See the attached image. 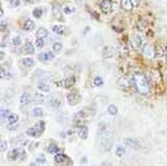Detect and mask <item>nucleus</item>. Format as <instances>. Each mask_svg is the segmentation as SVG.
Listing matches in <instances>:
<instances>
[{
	"instance_id": "41",
	"label": "nucleus",
	"mask_w": 167,
	"mask_h": 166,
	"mask_svg": "<svg viewBox=\"0 0 167 166\" xmlns=\"http://www.w3.org/2000/svg\"><path fill=\"white\" fill-rule=\"evenodd\" d=\"M54 58H55V54L52 53V51H47L46 53V59H47V61L52 60Z\"/></svg>"
},
{
	"instance_id": "1",
	"label": "nucleus",
	"mask_w": 167,
	"mask_h": 166,
	"mask_svg": "<svg viewBox=\"0 0 167 166\" xmlns=\"http://www.w3.org/2000/svg\"><path fill=\"white\" fill-rule=\"evenodd\" d=\"M98 144L104 152H108L112 146V132L109 129L101 130L98 134Z\"/></svg>"
},
{
	"instance_id": "26",
	"label": "nucleus",
	"mask_w": 167,
	"mask_h": 166,
	"mask_svg": "<svg viewBox=\"0 0 167 166\" xmlns=\"http://www.w3.org/2000/svg\"><path fill=\"white\" fill-rule=\"evenodd\" d=\"M63 82H65V86L66 88H71V86H73L74 85V83H75V78L74 77H69V78L68 79H66L65 81H63Z\"/></svg>"
},
{
	"instance_id": "4",
	"label": "nucleus",
	"mask_w": 167,
	"mask_h": 166,
	"mask_svg": "<svg viewBox=\"0 0 167 166\" xmlns=\"http://www.w3.org/2000/svg\"><path fill=\"white\" fill-rule=\"evenodd\" d=\"M81 101V95L78 93L77 91L74 92H70L69 94L67 95V102L69 105L71 106H75L77 104H79Z\"/></svg>"
},
{
	"instance_id": "47",
	"label": "nucleus",
	"mask_w": 167,
	"mask_h": 166,
	"mask_svg": "<svg viewBox=\"0 0 167 166\" xmlns=\"http://www.w3.org/2000/svg\"><path fill=\"white\" fill-rule=\"evenodd\" d=\"M89 30H90V28H89V26H86V28H85V30H84V34H85V33L89 32Z\"/></svg>"
},
{
	"instance_id": "34",
	"label": "nucleus",
	"mask_w": 167,
	"mask_h": 166,
	"mask_svg": "<svg viewBox=\"0 0 167 166\" xmlns=\"http://www.w3.org/2000/svg\"><path fill=\"white\" fill-rule=\"evenodd\" d=\"M35 162H37L38 164H45L46 163V156L44 154H40V155L36 156Z\"/></svg>"
},
{
	"instance_id": "9",
	"label": "nucleus",
	"mask_w": 167,
	"mask_h": 166,
	"mask_svg": "<svg viewBox=\"0 0 167 166\" xmlns=\"http://www.w3.org/2000/svg\"><path fill=\"white\" fill-rule=\"evenodd\" d=\"M60 105H61V103H60V101L58 98H51V100H49L47 102V106L48 108H49V111H57L60 107Z\"/></svg>"
},
{
	"instance_id": "23",
	"label": "nucleus",
	"mask_w": 167,
	"mask_h": 166,
	"mask_svg": "<svg viewBox=\"0 0 167 166\" xmlns=\"http://www.w3.org/2000/svg\"><path fill=\"white\" fill-rule=\"evenodd\" d=\"M22 62L26 68H33L35 66V61L33 60L32 58H24L22 60Z\"/></svg>"
},
{
	"instance_id": "21",
	"label": "nucleus",
	"mask_w": 167,
	"mask_h": 166,
	"mask_svg": "<svg viewBox=\"0 0 167 166\" xmlns=\"http://www.w3.org/2000/svg\"><path fill=\"white\" fill-rule=\"evenodd\" d=\"M24 51H25V53L28 54V55H33L34 51H35V48H34V46H33V44L31 43V42H28V43L25 44Z\"/></svg>"
},
{
	"instance_id": "39",
	"label": "nucleus",
	"mask_w": 167,
	"mask_h": 166,
	"mask_svg": "<svg viewBox=\"0 0 167 166\" xmlns=\"http://www.w3.org/2000/svg\"><path fill=\"white\" fill-rule=\"evenodd\" d=\"M7 148H8L7 141H6V140H1V148H0L1 152H6V151H7Z\"/></svg>"
},
{
	"instance_id": "15",
	"label": "nucleus",
	"mask_w": 167,
	"mask_h": 166,
	"mask_svg": "<svg viewBox=\"0 0 167 166\" xmlns=\"http://www.w3.org/2000/svg\"><path fill=\"white\" fill-rule=\"evenodd\" d=\"M32 102V95H31L30 93H23L22 95H21L20 97V103L21 104H24V105H26V104L31 103Z\"/></svg>"
},
{
	"instance_id": "24",
	"label": "nucleus",
	"mask_w": 167,
	"mask_h": 166,
	"mask_svg": "<svg viewBox=\"0 0 167 166\" xmlns=\"http://www.w3.org/2000/svg\"><path fill=\"white\" fill-rule=\"evenodd\" d=\"M107 113L110 116H116L118 114V107L116 105H114V104H110L107 108Z\"/></svg>"
},
{
	"instance_id": "6",
	"label": "nucleus",
	"mask_w": 167,
	"mask_h": 166,
	"mask_svg": "<svg viewBox=\"0 0 167 166\" xmlns=\"http://www.w3.org/2000/svg\"><path fill=\"white\" fill-rule=\"evenodd\" d=\"M123 142H125L126 145L129 146V148H131V149H133V150H138V149H140V142L135 138H125Z\"/></svg>"
},
{
	"instance_id": "50",
	"label": "nucleus",
	"mask_w": 167,
	"mask_h": 166,
	"mask_svg": "<svg viewBox=\"0 0 167 166\" xmlns=\"http://www.w3.org/2000/svg\"><path fill=\"white\" fill-rule=\"evenodd\" d=\"M36 1H40V0H36Z\"/></svg>"
},
{
	"instance_id": "16",
	"label": "nucleus",
	"mask_w": 167,
	"mask_h": 166,
	"mask_svg": "<svg viewBox=\"0 0 167 166\" xmlns=\"http://www.w3.org/2000/svg\"><path fill=\"white\" fill-rule=\"evenodd\" d=\"M48 36V31L45 28H40L36 31V37L37 38H45Z\"/></svg>"
},
{
	"instance_id": "22",
	"label": "nucleus",
	"mask_w": 167,
	"mask_h": 166,
	"mask_svg": "<svg viewBox=\"0 0 167 166\" xmlns=\"http://www.w3.org/2000/svg\"><path fill=\"white\" fill-rule=\"evenodd\" d=\"M33 100H34V103L35 104H42L44 102V96H43L42 93L40 92H36L33 96Z\"/></svg>"
},
{
	"instance_id": "14",
	"label": "nucleus",
	"mask_w": 167,
	"mask_h": 166,
	"mask_svg": "<svg viewBox=\"0 0 167 166\" xmlns=\"http://www.w3.org/2000/svg\"><path fill=\"white\" fill-rule=\"evenodd\" d=\"M120 6H121V8L125 11H131L133 8V5H132V2H131V0H121Z\"/></svg>"
},
{
	"instance_id": "43",
	"label": "nucleus",
	"mask_w": 167,
	"mask_h": 166,
	"mask_svg": "<svg viewBox=\"0 0 167 166\" xmlns=\"http://www.w3.org/2000/svg\"><path fill=\"white\" fill-rule=\"evenodd\" d=\"M7 28V25H6V21H1V31L2 32H5V30Z\"/></svg>"
},
{
	"instance_id": "8",
	"label": "nucleus",
	"mask_w": 167,
	"mask_h": 166,
	"mask_svg": "<svg viewBox=\"0 0 167 166\" xmlns=\"http://www.w3.org/2000/svg\"><path fill=\"white\" fill-rule=\"evenodd\" d=\"M68 161H70V159L66 155V154L58 153L55 155V163L56 164H59V165H66Z\"/></svg>"
},
{
	"instance_id": "36",
	"label": "nucleus",
	"mask_w": 167,
	"mask_h": 166,
	"mask_svg": "<svg viewBox=\"0 0 167 166\" xmlns=\"http://www.w3.org/2000/svg\"><path fill=\"white\" fill-rule=\"evenodd\" d=\"M45 45V42H44V38H37L35 40V46L37 48H43Z\"/></svg>"
},
{
	"instance_id": "37",
	"label": "nucleus",
	"mask_w": 167,
	"mask_h": 166,
	"mask_svg": "<svg viewBox=\"0 0 167 166\" xmlns=\"http://www.w3.org/2000/svg\"><path fill=\"white\" fill-rule=\"evenodd\" d=\"M11 77V73L9 71H6L3 68H1V78H10Z\"/></svg>"
},
{
	"instance_id": "32",
	"label": "nucleus",
	"mask_w": 167,
	"mask_h": 166,
	"mask_svg": "<svg viewBox=\"0 0 167 166\" xmlns=\"http://www.w3.org/2000/svg\"><path fill=\"white\" fill-rule=\"evenodd\" d=\"M126 154V150L123 146H117V149H116V155L118 156V157H121V156H123Z\"/></svg>"
},
{
	"instance_id": "49",
	"label": "nucleus",
	"mask_w": 167,
	"mask_h": 166,
	"mask_svg": "<svg viewBox=\"0 0 167 166\" xmlns=\"http://www.w3.org/2000/svg\"><path fill=\"white\" fill-rule=\"evenodd\" d=\"M0 12H1L0 14H1V17H2V15H3V9H1V11H0Z\"/></svg>"
},
{
	"instance_id": "35",
	"label": "nucleus",
	"mask_w": 167,
	"mask_h": 166,
	"mask_svg": "<svg viewBox=\"0 0 167 166\" xmlns=\"http://www.w3.org/2000/svg\"><path fill=\"white\" fill-rule=\"evenodd\" d=\"M63 13H66V14H71V13H73L74 12V8L73 7H71V6H65L63 7Z\"/></svg>"
},
{
	"instance_id": "46",
	"label": "nucleus",
	"mask_w": 167,
	"mask_h": 166,
	"mask_svg": "<svg viewBox=\"0 0 167 166\" xmlns=\"http://www.w3.org/2000/svg\"><path fill=\"white\" fill-rule=\"evenodd\" d=\"M11 128H9V129H10V130H14V129H17V125H15V126H12V125H11Z\"/></svg>"
},
{
	"instance_id": "29",
	"label": "nucleus",
	"mask_w": 167,
	"mask_h": 166,
	"mask_svg": "<svg viewBox=\"0 0 167 166\" xmlns=\"http://www.w3.org/2000/svg\"><path fill=\"white\" fill-rule=\"evenodd\" d=\"M104 84V80L100 77H95L94 80H93V85L94 86H102Z\"/></svg>"
},
{
	"instance_id": "27",
	"label": "nucleus",
	"mask_w": 167,
	"mask_h": 166,
	"mask_svg": "<svg viewBox=\"0 0 167 166\" xmlns=\"http://www.w3.org/2000/svg\"><path fill=\"white\" fill-rule=\"evenodd\" d=\"M37 89L42 92H45V93H48L50 91V86L48 85L47 83H40L37 85Z\"/></svg>"
},
{
	"instance_id": "18",
	"label": "nucleus",
	"mask_w": 167,
	"mask_h": 166,
	"mask_svg": "<svg viewBox=\"0 0 167 166\" xmlns=\"http://www.w3.org/2000/svg\"><path fill=\"white\" fill-rule=\"evenodd\" d=\"M35 28V23L33 22L32 20H26L24 22V24H23V28H24L25 31H28V32H30V31H33V28Z\"/></svg>"
},
{
	"instance_id": "10",
	"label": "nucleus",
	"mask_w": 167,
	"mask_h": 166,
	"mask_svg": "<svg viewBox=\"0 0 167 166\" xmlns=\"http://www.w3.org/2000/svg\"><path fill=\"white\" fill-rule=\"evenodd\" d=\"M51 31L57 35H63L67 32V28L65 25H61V24H56V25L52 26Z\"/></svg>"
},
{
	"instance_id": "38",
	"label": "nucleus",
	"mask_w": 167,
	"mask_h": 166,
	"mask_svg": "<svg viewBox=\"0 0 167 166\" xmlns=\"http://www.w3.org/2000/svg\"><path fill=\"white\" fill-rule=\"evenodd\" d=\"M10 5L12 8H17L21 5V1L20 0H10Z\"/></svg>"
},
{
	"instance_id": "13",
	"label": "nucleus",
	"mask_w": 167,
	"mask_h": 166,
	"mask_svg": "<svg viewBox=\"0 0 167 166\" xmlns=\"http://www.w3.org/2000/svg\"><path fill=\"white\" fill-rule=\"evenodd\" d=\"M40 131L37 129L35 128V127H30V128L26 129V136L28 137H33V138H38L40 137Z\"/></svg>"
},
{
	"instance_id": "17",
	"label": "nucleus",
	"mask_w": 167,
	"mask_h": 166,
	"mask_svg": "<svg viewBox=\"0 0 167 166\" xmlns=\"http://www.w3.org/2000/svg\"><path fill=\"white\" fill-rule=\"evenodd\" d=\"M78 134H79L80 138L83 139V140L87 139V137H89V128H87V127H81V128L79 129Z\"/></svg>"
},
{
	"instance_id": "3",
	"label": "nucleus",
	"mask_w": 167,
	"mask_h": 166,
	"mask_svg": "<svg viewBox=\"0 0 167 166\" xmlns=\"http://www.w3.org/2000/svg\"><path fill=\"white\" fill-rule=\"evenodd\" d=\"M25 157V151L23 150L22 148H17V149H13L11 150L9 153H8V159L10 160V161H17L19 157Z\"/></svg>"
},
{
	"instance_id": "33",
	"label": "nucleus",
	"mask_w": 167,
	"mask_h": 166,
	"mask_svg": "<svg viewBox=\"0 0 167 166\" xmlns=\"http://www.w3.org/2000/svg\"><path fill=\"white\" fill-rule=\"evenodd\" d=\"M21 44H22V38H21V36L17 35L12 38V45L13 46H20Z\"/></svg>"
},
{
	"instance_id": "2",
	"label": "nucleus",
	"mask_w": 167,
	"mask_h": 166,
	"mask_svg": "<svg viewBox=\"0 0 167 166\" xmlns=\"http://www.w3.org/2000/svg\"><path fill=\"white\" fill-rule=\"evenodd\" d=\"M133 83L137 89V91L141 94H149L150 92V84L147 82L144 74L140 72H137L133 76Z\"/></svg>"
},
{
	"instance_id": "30",
	"label": "nucleus",
	"mask_w": 167,
	"mask_h": 166,
	"mask_svg": "<svg viewBox=\"0 0 167 166\" xmlns=\"http://www.w3.org/2000/svg\"><path fill=\"white\" fill-rule=\"evenodd\" d=\"M43 114H44V111L40 107H36V108L33 109V116L34 117H42Z\"/></svg>"
},
{
	"instance_id": "44",
	"label": "nucleus",
	"mask_w": 167,
	"mask_h": 166,
	"mask_svg": "<svg viewBox=\"0 0 167 166\" xmlns=\"http://www.w3.org/2000/svg\"><path fill=\"white\" fill-rule=\"evenodd\" d=\"M140 1H141V0H131V2H132L133 7H137V6H139Z\"/></svg>"
},
{
	"instance_id": "11",
	"label": "nucleus",
	"mask_w": 167,
	"mask_h": 166,
	"mask_svg": "<svg viewBox=\"0 0 167 166\" xmlns=\"http://www.w3.org/2000/svg\"><path fill=\"white\" fill-rule=\"evenodd\" d=\"M115 56V49L110 46H106L103 49V57L104 58H112Z\"/></svg>"
},
{
	"instance_id": "28",
	"label": "nucleus",
	"mask_w": 167,
	"mask_h": 166,
	"mask_svg": "<svg viewBox=\"0 0 167 166\" xmlns=\"http://www.w3.org/2000/svg\"><path fill=\"white\" fill-rule=\"evenodd\" d=\"M52 51H55V53H61L63 51V44L59 43V42L55 43L52 45Z\"/></svg>"
},
{
	"instance_id": "5",
	"label": "nucleus",
	"mask_w": 167,
	"mask_h": 166,
	"mask_svg": "<svg viewBox=\"0 0 167 166\" xmlns=\"http://www.w3.org/2000/svg\"><path fill=\"white\" fill-rule=\"evenodd\" d=\"M143 54H144L145 57L152 59V58L155 57V48L151 44H145L143 46Z\"/></svg>"
},
{
	"instance_id": "40",
	"label": "nucleus",
	"mask_w": 167,
	"mask_h": 166,
	"mask_svg": "<svg viewBox=\"0 0 167 166\" xmlns=\"http://www.w3.org/2000/svg\"><path fill=\"white\" fill-rule=\"evenodd\" d=\"M9 109H1V118L5 119V118H8L9 117Z\"/></svg>"
},
{
	"instance_id": "7",
	"label": "nucleus",
	"mask_w": 167,
	"mask_h": 166,
	"mask_svg": "<svg viewBox=\"0 0 167 166\" xmlns=\"http://www.w3.org/2000/svg\"><path fill=\"white\" fill-rule=\"evenodd\" d=\"M100 6H101V9H102L103 12L109 13L112 9V0H102Z\"/></svg>"
},
{
	"instance_id": "19",
	"label": "nucleus",
	"mask_w": 167,
	"mask_h": 166,
	"mask_svg": "<svg viewBox=\"0 0 167 166\" xmlns=\"http://www.w3.org/2000/svg\"><path fill=\"white\" fill-rule=\"evenodd\" d=\"M47 151L48 153L50 154H58V152H59V146L55 143H50L47 148Z\"/></svg>"
},
{
	"instance_id": "31",
	"label": "nucleus",
	"mask_w": 167,
	"mask_h": 166,
	"mask_svg": "<svg viewBox=\"0 0 167 166\" xmlns=\"http://www.w3.org/2000/svg\"><path fill=\"white\" fill-rule=\"evenodd\" d=\"M33 15H34L36 19H40L43 15V9L42 8H35L33 10Z\"/></svg>"
},
{
	"instance_id": "20",
	"label": "nucleus",
	"mask_w": 167,
	"mask_h": 166,
	"mask_svg": "<svg viewBox=\"0 0 167 166\" xmlns=\"http://www.w3.org/2000/svg\"><path fill=\"white\" fill-rule=\"evenodd\" d=\"M35 128L37 129L38 131H40V134H43L44 131H45V128H46V123L44 120H40L37 121V123H35Z\"/></svg>"
},
{
	"instance_id": "45",
	"label": "nucleus",
	"mask_w": 167,
	"mask_h": 166,
	"mask_svg": "<svg viewBox=\"0 0 167 166\" xmlns=\"http://www.w3.org/2000/svg\"><path fill=\"white\" fill-rule=\"evenodd\" d=\"M5 58H6V54L3 51H1V60H3Z\"/></svg>"
},
{
	"instance_id": "42",
	"label": "nucleus",
	"mask_w": 167,
	"mask_h": 166,
	"mask_svg": "<svg viewBox=\"0 0 167 166\" xmlns=\"http://www.w3.org/2000/svg\"><path fill=\"white\" fill-rule=\"evenodd\" d=\"M37 58H38V60H40V61H47V59H46V53L38 54Z\"/></svg>"
},
{
	"instance_id": "12",
	"label": "nucleus",
	"mask_w": 167,
	"mask_h": 166,
	"mask_svg": "<svg viewBox=\"0 0 167 166\" xmlns=\"http://www.w3.org/2000/svg\"><path fill=\"white\" fill-rule=\"evenodd\" d=\"M142 44V40H141V36L135 34V35L132 36V40H131V45H132L133 48H139Z\"/></svg>"
},
{
	"instance_id": "48",
	"label": "nucleus",
	"mask_w": 167,
	"mask_h": 166,
	"mask_svg": "<svg viewBox=\"0 0 167 166\" xmlns=\"http://www.w3.org/2000/svg\"><path fill=\"white\" fill-rule=\"evenodd\" d=\"M30 166H37V165H36V163H35V162H32V163L30 164Z\"/></svg>"
},
{
	"instance_id": "25",
	"label": "nucleus",
	"mask_w": 167,
	"mask_h": 166,
	"mask_svg": "<svg viewBox=\"0 0 167 166\" xmlns=\"http://www.w3.org/2000/svg\"><path fill=\"white\" fill-rule=\"evenodd\" d=\"M7 120L10 125H14V123H17V120H19V115H17V114H10L9 117L7 118Z\"/></svg>"
}]
</instances>
